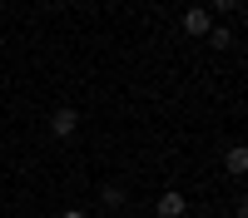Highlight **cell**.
<instances>
[{
  "instance_id": "6da1fadb",
  "label": "cell",
  "mask_w": 248,
  "mask_h": 218,
  "mask_svg": "<svg viewBox=\"0 0 248 218\" xmlns=\"http://www.w3.org/2000/svg\"><path fill=\"white\" fill-rule=\"evenodd\" d=\"M209 30H214V15L203 10V5L184 10V35H209Z\"/></svg>"
},
{
  "instance_id": "7a4b0ae2",
  "label": "cell",
  "mask_w": 248,
  "mask_h": 218,
  "mask_svg": "<svg viewBox=\"0 0 248 218\" xmlns=\"http://www.w3.org/2000/svg\"><path fill=\"white\" fill-rule=\"evenodd\" d=\"M75 129H79V114H75V109H55V114H50V134L75 139Z\"/></svg>"
},
{
  "instance_id": "3957f363",
  "label": "cell",
  "mask_w": 248,
  "mask_h": 218,
  "mask_svg": "<svg viewBox=\"0 0 248 218\" xmlns=\"http://www.w3.org/2000/svg\"><path fill=\"white\" fill-rule=\"evenodd\" d=\"M184 213H189V198H184L179 189H169L159 198V218H184Z\"/></svg>"
},
{
  "instance_id": "277c9868",
  "label": "cell",
  "mask_w": 248,
  "mask_h": 218,
  "mask_svg": "<svg viewBox=\"0 0 248 218\" xmlns=\"http://www.w3.org/2000/svg\"><path fill=\"white\" fill-rule=\"evenodd\" d=\"M209 40H214V50H233V30H223V25H214Z\"/></svg>"
},
{
  "instance_id": "5b68a950",
  "label": "cell",
  "mask_w": 248,
  "mask_h": 218,
  "mask_svg": "<svg viewBox=\"0 0 248 218\" xmlns=\"http://www.w3.org/2000/svg\"><path fill=\"white\" fill-rule=\"evenodd\" d=\"M223 164H229V174H243V169H248V149H229Z\"/></svg>"
},
{
  "instance_id": "8992f818",
  "label": "cell",
  "mask_w": 248,
  "mask_h": 218,
  "mask_svg": "<svg viewBox=\"0 0 248 218\" xmlns=\"http://www.w3.org/2000/svg\"><path fill=\"white\" fill-rule=\"evenodd\" d=\"M99 198H105L109 208H119V203H124V189H119V184H105V189H99Z\"/></svg>"
},
{
  "instance_id": "52a82bcc",
  "label": "cell",
  "mask_w": 248,
  "mask_h": 218,
  "mask_svg": "<svg viewBox=\"0 0 248 218\" xmlns=\"http://www.w3.org/2000/svg\"><path fill=\"white\" fill-rule=\"evenodd\" d=\"M233 5H238V0H214V10H218V15H223V10H233ZM214 10H209V15H214Z\"/></svg>"
},
{
  "instance_id": "ba28073f",
  "label": "cell",
  "mask_w": 248,
  "mask_h": 218,
  "mask_svg": "<svg viewBox=\"0 0 248 218\" xmlns=\"http://www.w3.org/2000/svg\"><path fill=\"white\" fill-rule=\"evenodd\" d=\"M60 218H90L85 208H65V213H60Z\"/></svg>"
}]
</instances>
